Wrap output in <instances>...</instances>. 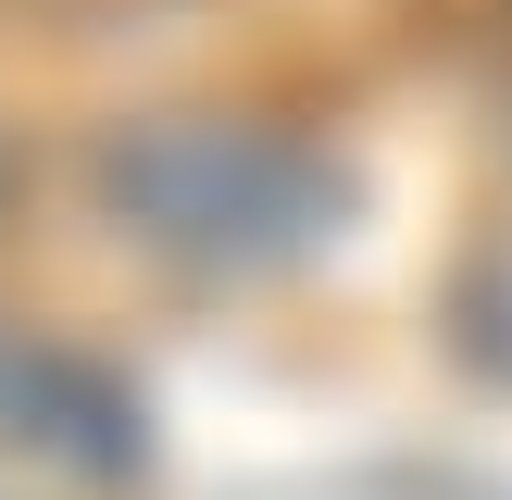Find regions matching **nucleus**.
I'll use <instances>...</instances> for the list:
<instances>
[{
  "instance_id": "nucleus-1",
  "label": "nucleus",
  "mask_w": 512,
  "mask_h": 500,
  "mask_svg": "<svg viewBox=\"0 0 512 500\" xmlns=\"http://www.w3.org/2000/svg\"><path fill=\"white\" fill-rule=\"evenodd\" d=\"M88 188L150 263L213 275V288H263V275L325 263L363 213L350 150L275 113H125L100 125Z\"/></svg>"
},
{
  "instance_id": "nucleus-2",
  "label": "nucleus",
  "mask_w": 512,
  "mask_h": 500,
  "mask_svg": "<svg viewBox=\"0 0 512 500\" xmlns=\"http://www.w3.org/2000/svg\"><path fill=\"white\" fill-rule=\"evenodd\" d=\"M0 450L75 475V488H138L150 475V400L125 388V363L0 313Z\"/></svg>"
},
{
  "instance_id": "nucleus-3",
  "label": "nucleus",
  "mask_w": 512,
  "mask_h": 500,
  "mask_svg": "<svg viewBox=\"0 0 512 500\" xmlns=\"http://www.w3.org/2000/svg\"><path fill=\"white\" fill-rule=\"evenodd\" d=\"M0 213H13V150H0Z\"/></svg>"
}]
</instances>
